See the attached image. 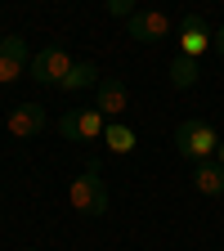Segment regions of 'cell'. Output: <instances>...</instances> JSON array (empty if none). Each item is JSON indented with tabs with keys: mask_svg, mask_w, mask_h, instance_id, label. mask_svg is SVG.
<instances>
[{
	"mask_svg": "<svg viewBox=\"0 0 224 251\" xmlns=\"http://www.w3.org/2000/svg\"><path fill=\"white\" fill-rule=\"evenodd\" d=\"M175 152L184 157V162H215V152H220V130L211 121H179L175 126Z\"/></svg>",
	"mask_w": 224,
	"mask_h": 251,
	"instance_id": "1",
	"label": "cell"
},
{
	"mask_svg": "<svg viewBox=\"0 0 224 251\" xmlns=\"http://www.w3.org/2000/svg\"><path fill=\"white\" fill-rule=\"evenodd\" d=\"M68 202H72L81 215H103V211H108V184H103L99 162H90V166L68 184Z\"/></svg>",
	"mask_w": 224,
	"mask_h": 251,
	"instance_id": "2",
	"label": "cell"
},
{
	"mask_svg": "<svg viewBox=\"0 0 224 251\" xmlns=\"http://www.w3.org/2000/svg\"><path fill=\"white\" fill-rule=\"evenodd\" d=\"M72 68H76V58L63 50V45H45L36 58L27 63V76L36 81V85H45V90H58V85H63V76H68Z\"/></svg>",
	"mask_w": 224,
	"mask_h": 251,
	"instance_id": "3",
	"label": "cell"
},
{
	"mask_svg": "<svg viewBox=\"0 0 224 251\" xmlns=\"http://www.w3.org/2000/svg\"><path fill=\"white\" fill-rule=\"evenodd\" d=\"M125 36L139 41V45H166L175 36V23L162 9H135L130 18H125Z\"/></svg>",
	"mask_w": 224,
	"mask_h": 251,
	"instance_id": "4",
	"label": "cell"
},
{
	"mask_svg": "<svg viewBox=\"0 0 224 251\" xmlns=\"http://www.w3.org/2000/svg\"><path fill=\"white\" fill-rule=\"evenodd\" d=\"M103 130H108V117H103L99 108H72V112L58 117V135H63V139H76V144L103 139Z\"/></svg>",
	"mask_w": 224,
	"mask_h": 251,
	"instance_id": "5",
	"label": "cell"
},
{
	"mask_svg": "<svg viewBox=\"0 0 224 251\" xmlns=\"http://www.w3.org/2000/svg\"><path fill=\"white\" fill-rule=\"evenodd\" d=\"M211 36H215V27H211L202 14H188V18H179V27H175L179 58H198V63H202V54H211Z\"/></svg>",
	"mask_w": 224,
	"mask_h": 251,
	"instance_id": "6",
	"label": "cell"
},
{
	"mask_svg": "<svg viewBox=\"0 0 224 251\" xmlns=\"http://www.w3.org/2000/svg\"><path fill=\"white\" fill-rule=\"evenodd\" d=\"M5 126H9L14 139H41L50 130V117H45L41 103H18V108H9V121Z\"/></svg>",
	"mask_w": 224,
	"mask_h": 251,
	"instance_id": "7",
	"label": "cell"
},
{
	"mask_svg": "<svg viewBox=\"0 0 224 251\" xmlns=\"http://www.w3.org/2000/svg\"><path fill=\"white\" fill-rule=\"evenodd\" d=\"M94 108H99L108 121H121L125 112H130V90H125L121 81H99V85H94Z\"/></svg>",
	"mask_w": 224,
	"mask_h": 251,
	"instance_id": "8",
	"label": "cell"
},
{
	"mask_svg": "<svg viewBox=\"0 0 224 251\" xmlns=\"http://www.w3.org/2000/svg\"><path fill=\"white\" fill-rule=\"evenodd\" d=\"M18 76H27V41L0 36V85H14Z\"/></svg>",
	"mask_w": 224,
	"mask_h": 251,
	"instance_id": "9",
	"label": "cell"
},
{
	"mask_svg": "<svg viewBox=\"0 0 224 251\" xmlns=\"http://www.w3.org/2000/svg\"><path fill=\"white\" fill-rule=\"evenodd\" d=\"M103 148H108L112 157H130V152L139 148V135H135L125 121H108V130H103Z\"/></svg>",
	"mask_w": 224,
	"mask_h": 251,
	"instance_id": "10",
	"label": "cell"
},
{
	"mask_svg": "<svg viewBox=\"0 0 224 251\" xmlns=\"http://www.w3.org/2000/svg\"><path fill=\"white\" fill-rule=\"evenodd\" d=\"M193 188L206 193V198H224V166L220 162H202L193 171Z\"/></svg>",
	"mask_w": 224,
	"mask_h": 251,
	"instance_id": "11",
	"label": "cell"
},
{
	"mask_svg": "<svg viewBox=\"0 0 224 251\" xmlns=\"http://www.w3.org/2000/svg\"><path fill=\"white\" fill-rule=\"evenodd\" d=\"M99 81H103V76H99V68H94V63H85V58H81L76 68H72L68 76H63V85H58V90H63V94H76V90H94Z\"/></svg>",
	"mask_w": 224,
	"mask_h": 251,
	"instance_id": "12",
	"label": "cell"
},
{
	"mask_svg": "<svg viewBox=\"0 0 224 251\" xmlns=\"http://www.w3.org/2000/svg\"><path fill=\"white\" fill-rule=\"evenodd\" d=\"M202 81V63L198 58H175L171 63V85L175 90H188V85H198Z\"/></svg>",
	"mask_w": 224,
	"mask_h": 251,
	"instance_id": "13",
	"label": "cell"
},
{
	"mask_svg": "<svg viewBox=\"0 0 224 251\" xmlns=\"http://www.w3.org/2000/svg\"><path fill=\"white\" fill-rule=\"evenodd\" d=\"M103 9H108L112 18H130V14H135V5H130V0H108Z\"/></svg>",
	"mask_w": 224,
	"mask_h": 251,
	"instance_id": "14",
	"label": "cell"
},
{
	"mask_svg": "<svg viewBox=\"0 0 224 251\" xmlns=\"http://www.w3.org/2000/svg\"><path fill=\"white\" fill-rule=\"evenodd\" d=\"M211 50H215V54H220V58H224V23H220V27H215V36H211Z\"/></svg>",
	"mask_w": 224,
	"mask_h": 251,
	"instance_id": "15",
	"label": "cell"
},
{
	"mask_svg": "<svg viewBox=\"0 0 224 251\" xmlns=\"http://www.w3.org/2000/svg\"><path fill=\"white\" fill-rule=\"evenodd\" d=\"M215 162H220V166H224V139H220V152H215Z\"/></svg>",
	"mask_w": 224,
	"mask_h": 251,
	"instance_id": "16",
	"label": "cell"
},
{
	"mask_svg": "<svg viewBox=\"0 0 224 251\" xmlns=\"http://www.w3.org/2000/svg\"><path fill=\"white\" fill-rule=\"evenodd\" d=\"M23 251H36V247H23Z\"/></svg>",
	"mask_w": 224,
	"mask_h": 251,
	"instance_id": "17",
	"label": "cell"
}]
</instances>
